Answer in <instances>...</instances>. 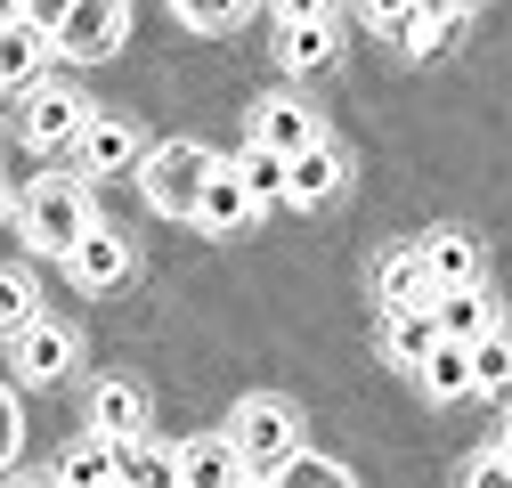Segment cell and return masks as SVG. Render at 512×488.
Returning <instances> with one entry per match:
<instances>
[{
	"label": "cell",
	"mask_w": 512,
	"mask_h": 488,
	"mask_svg": "<svg viewBox=\"0 0 512 488\" xmlns=\"http://www.w3.org/2000/svg\"><path fill=\"white\" fill-rule=\"evenodd\" d=\"M228 440H236L244 472H269V480H277V472L301 456V423H293V407H285V399H244Z\"/></svg>",
	"instance_id": "obj_3"
},
{
	"label": "cell",
	"mask_w": 512,
	"mask_h": 488,
	"mask_svg": "<svg viewBox=\"0 0 512 488\" xmlns=\"http://www.w3.org/2000/svg\"><path fill=\"white\" fill-rule=\"evenodd\" d=\"M252 212H261V204L244 196V179H236V163L220 155V171H212V188H204V204H196V220H204V228H244Z\"/></svg>",
	"instance_id": "obj_18"
},
{
	"label": "cell",
	"mask_w": 512,
	"mask_h": 488,
	"mask_svg": "<svg viewBox=\"0 0 512 488\" xmlns=\"http://www.w3.org/2000/svg\"><path fill=\"white\" fill-rule=\"evenodd\" d=\"M9 464H17V399L0 391V472H9Z\"/></svg>",
	"instance_id": "obj_32"
},
{
	"label": "cell",
	"mask_w": 512,
	"mask_h": 488,
	"mask_svg": "<svg viewBox=\"0 0 512 488\" xmlns=\"http://www.w3.org/2000/svg\"><path fill=\"white\" fill-rule=\"evenodd\" d=\"M269 488H350V472H342L334 456H293V464H285Z\"/></svg>",
	"instance_id": "obj_26"
},
{
	"label": "cell",
	"mask_w": 512,
	"mask_h": 488,
	"mask_svg": "<svg viewBox=\"0 0 512 488\" xmlns=\"http://www.w3.org/2000/svg\"><path fill=\"white\" fill-rule=\"evenodd\" d=\"M74 17V0H25V25H41L49 41H57V25Z\"/></svg>",
	"instance_id": "obj_30"
},
{
	"label": "cell",
	"mask_w": 512,
	"mask_h": 488,
	"mask_svg": "<svg viewBox=\"0 0 512 488\" xmlns=\"http://www.w3.org/2000/svg\"><path fill=\"white\" fill-rule=\"evenodd\" d=\"M57 480H66V488H122V448L90 432L82 448H66V464H57Z\"/></svg>",
	"instance_id": "obj_17"
},
{
	"label": "cell",
	"mask_w": 512,
	"mask_h": 488,
	"mask_svg": "<svg viewBox=\"0 0 512 488\" xmlns=\"http://www.w3.org/2000/svg\"><path fill=\"white\" fill-rule=\"evenodd\" d=\"M334 49H342L334 17H317V25H285V66H293V74H326V66H334Z\"/></svg>",
	"instance_id": "obj_21"
},
{
	"label": "cell",
	"mask_w": 512,
	"mask_h": 488,
	"mask_svg": "<svg viewBox=\"0 0 512 488\" xmlns=\"http://www.w3.org/2000/svg\"><path fill=\"white\" fill-rule=\"evenodd\" d=\"M374 293H382V310H431L439 301V285H431V269H423V253H391L382 261V277H374Z\"/></svg>",
	"instance_id": "obj_12"
},
{
	"label": "cell",
	"mask_w": 512,
	"mask_h": 488,
	"mask_svg": "<svg viewBox=\"0 0 512 488\" xmlns=\"http://www.w3.org/2000/svg\"><path fill=\"white\" fill-rule=\"evenodd\" d=\"M317 139H326V131H317V122H309V106L301 98H269L261 114H252V147H269V155H309Z\"/></svg>",
	"instance_id": "obj_7"
},
{
	"label": "cell",
	"mask_w": 512,
	"mask_h": 488,
	"mask_svg": "<svg viewBox=\"0 0 512 488\" xmlns=\"http://www.w3.org/2000/svg\"><path fill=\"white\" fill-rule=\"evenodd\" d=\"M122 488H179V448H122Z\"/></svg>",
	"instance_id": "obj_23"
},
{
	"label": "cell",
	"mask_w": 512,
	"mask_h": 488,
	"mask_svg": "<svg viewBox=\"0 0 512 488\" xmlns=\"http://www.w3.org/2000/svg\"><path fill=\"white\" fill-rule=\"evenodd\" d=\"M423 383H431V399H464L472 391V342H439L431 366H423Z\"/></svg>",
	"instance_id": "obj_22"
},
{
	"label": "cell",
	"mask_w": 512,
	"mask_h": 488,
	"mask_svg": "<svg viewBox=\"0 0 512 488\" xmlns=\"http://www.w3.org/2000/svg\"><path fill=\"white\" fill-rule=\"evenodd\" d=\"M496 456H504V464H512V415H504V432H496Z\"/></svg>",
	"instance_id": "obj_34"
},
{
	"label": "cell",
	"mask_w": 512,
	"mask_h": 488,
	"mask_svg": "<svg viewBox=\"0 0 512 488\" xmlns=\"http://www.w3.org/2000/svg\"><path fill=\"white\" fill-rule=\"evenodd\" d=\"M439 342H447V334H439L431 310H399V318H391V366H415V375H423Z\"/></svg>",
	"instance_id": "obj_20"
},
{
	"label": "cell",
	"mask_w": 512,
	"mask_h": 488,
	"mask_svg": "<svg viewBox=\"0 0 512 488\" xmlns=\"http://www.w3.org/2000/svg\"><path fill=\"white\" fill-rule=\"evenodd\" d=\"M326 196H342V155L317 139L309 155H293V179H285V204H326Z\"/></svg>",
	"instance_id": "obj_16"
},
{
	"label": "cell",
	"mask_w": 512,
	"mask_h": 488,
	"mask_svg": "<svg viewBox=\"0 0 512 488\" xmlns=\"http://www.w3.org/2000/svg\"><path fill=\"white\" fill-rule=\"evenodd\" d=\"M456 25H464V17H431V9H423L399 49H407V57H439V49H456Z\"/></svg>",
	"instance_id": "obj_27"
},
{
	"label": "cell",
	"mask_w": 512,
	"mask_h": 488,
	"mask_svg": "<svg viewBox=\"0 0 512 488\" xmlns=\"http://www.w3.org/2000/svg\"><path fill=\"white\" fill-rule=\"evenodd\" d=\"M228 163H236L244 196L261 204V212H269V204H285V179H293V163H285V155H269V147H244V155H228Z\"/></svg>",
	"instance_id": "obj_19"
},
{
	"label": "cell",
	"mask_w": 512,
	"mask_h": 488,
	"mask_svg": "<svg viewBox=\"0 0 512 488\" xmlns=\"http://www.w3.org/2000/svg\"><path fill=\"white\" fill-rule=\"evenodd\" d=\"M90 415H98V440H114V448H139V432H147V399H139V383H122V375L98 383Z\"/></svg>",
	"instance_id": "obj_9"
},
{
	"label": "cell",
	"mask_w": 512,
	"mask_h": 488,
	"mask_svg": "<svg viewBox=\"0 0 512 488\" xmlns=\"http://www.w3.org/2000/svg\"><path fill=\"white\" fill-rule=\"evenodd\" d=\"M472 391H496V399H512V342H504V334L472 342Z\"/></svg>",
	"instance_id": "obj_24"
},
{
	"label": "cell",
	"mask_w": 512,
	"mask_h": 488,
	"mask_svg": "<svg viewBox=\"0 0 512 488\" xmlns=\"http://www.w3.org/2000/svg\"><path fill=\"white\" fill-rule=\"evenodd\" d=\"M82 171H131V163H147L139 155V139H131V122H106V114H90V131H82Z\"/></svg>",
	"instance_id": "obj_15"
},
{
	"label": "cell",
	"mask_w": 512,
	"mask_h": 488,
	"mask_svg": "<svg viewBox=\"0 0 512 488\" xmlns=\"http://www.w3.org/2000/svg\"><path fill=\"white\" fill-rule=\"evenodd\" d=\"M212 171H220V155L187 147V139H163V147H147V163H139V188H147L155 212L196 220V204H204V188H212Z\"/></svg>",
	"instance_id": "obj_2"
},
{
	"label": "cell",
	"mask_w": 512,
	"mask_h": 488,
	"mask_svg": "<svg viewBox=\"0 0 512 488\" xmlns=\"http://www.w3.org/2000/svg\"><path fill=\"white\" fill-rule=\"evenodd\" d=\"M122 277H131V236L98 220V228L74 244V285H90V293H114Z\"/></svg>",
	"instance_id": "obj_8"
},
{
	"label": "cell",
	"mask_w": 512,
	"mask_h": 488,
	"mask_svg": "<svg viewBox=\"0 0 512 488\" xmlns=\"http://www.w3.org/2000/svg\"><path fill=\"white\" fill-rule=\"evenodd\" d=\"M41 66H49V33L41 25H0V90H33L41 82Z\"/></svg>",
	"instance_id": "obj_11"
},
{
	"label": "cell",
	"mask_w": 512,
	"mask_h": 488,
	"mask_svg": "<svg viewBox=\"0 0 512 488\" xmlns=\"http://www.w3.org/2000/svg\"><path fill=\"white\" fill-rule=\"evenodd\" d=\"M358 17H366V25H382L391 41H407V25L423 17V0H358Z\"/></svg>",
	"instance_id": "obj_28"
},
{
	"label": "cell",
	"mask_w": 512,
	"mask_h": 488,
	"mask_svg": "<svg viewBox=\"0 0 512 488\" xmlns=\"http://www.w3.org/2000/svg\"><path fill=\"white\" fill-rule=\"evenodd\" d=\"M415 253H423V269H431V285H439V293H456V285H472V277H480V244H472V236H456V228L423 236Z\"/></svg>",
	"instance_id": "obj_13"
},
{
	"label": "cell",
	"mask_w": 512,
	"mask_h": 488,
	"mask_svg": "<svg viewBox=\"0 0 512 488\" xmlns=\"http://www.w3.org/2000/svg\"><path fill=\"white\" fill-rule=\"evenodd\" d=\"M179 488H252V472H244L236 440L212 432V440H187L179 448Z\"/></svg>",
	"instance_id": "obj_6"
},
{
	"label": "cell",
	"mask_w": 512,
	"mask_h": 488,
	"mask_svg": "<svg viewBox=\"0 0 512 488\" xmlns=\"http://www.w3.org/2000/svg\"><path fill=\"white\" fill-rule=\"evenodd\" d=\"M82 131H90V114H82V98H74V90H25V139H33V147L74 155V147H82Z\"/></svg>",
	"instance_id": "obj_5"
},
{
	"label": "cell",
	"mask_w": 512,
	"mask_h": 488,
	"mask_svg": "<svg viewBox=\"0 0 512 488\" xmlns=\"http://www.w3.org/2000/svg\"><path fill=\"white\" fill-rule=\"evenodd\" d=\"M17 488H66V480H57V472H33V480H17Z\"/></svg>",
	"instance_id": "obj_35"
},
{
	"label": "cell",
	"mask_w": 512,
	"mask_h": 488,
	"mask_svg": "<svg viewBox=\"0 0 512 488\" xmlns=\"http://www.w3.org/2000/svg\"><path fill=\"white\" fill-rule=\"evenodd\" d=\"M464 488H512V464H504V456L488 448V456L472 464V480H464Z\"/></svg>",
	"instance_id": "obj_31"
},
{
	"label": "cell",
	"mask_w": 512,
	"mask_h": 488,
	"mask_svg": "<svg viewBox=\"0 0 512 488\" xmlns=\"http://www.w3.org/2000/svg\"><path fill=\"white\" fill-rule=\"evenodd\" d=\"M33 318H41V310H33V285H25V269H0V334L17 342Z\"/></svg>",
	"instance_id": "obj_25"
},
{
	"label": "cell",
	"mask_w": 512,
	"mask_h": 488,
	"mask_svg": "<svg viewBox=\"0 0 512 488\" xmlns=\"http://www.w3.org/2000/svg\"><path fill=\"white\" fill-rule=\"evenodd\" d=\"M25 17V0H0V25H17Z\"/></svg>",
	"instance_id": "obj_36"
},
{
	"label": "cell",
	"mask_w": 512,
	"mask_h": 488,
	"mask_svg": "<svg viewBox=\"0 0 512 488\" xmlns=\"http://www.w3.org/2000/svg\"><path fill=\"white\" fill-rule=\"evenodd\" d=\"M66 366H74V334H66V326L33 318V326L17 334V375H25V383H57Z\"/></svg>",
	"instance_id": "obj_10"
},
{
	"label": "cell",
	"mask_w": 512,
	"mask_h": 488,
	"mask_svg": "<svg viewBox=\"0 0 512 488\" xmlns=\"http://www.w3.org/2000/svg\"><path fill=\"white\" fill-rule=\"evenodd\" d=\"M277 17L285 25H317V17H334V0H277Z\"/></svg>",
	"instance_id": "obj_33"
},
{
	"label": "cell",
	"mask_w": 512,
	"mask_h": 488,
	"mask_svg": "<svg viewBox=\"0 0 512 488\" xmlns=\"http://www.w3.org/2000/svg\"><path fill=\"white\" fill-rule=\"evenodd\" d=\"M431 318H439V334H447V342H488V334H496V318H488V293H480V285L439 293V301H431Z\"/></svg>",
	"instance_id": "obj_14"
},
{
	"label": "cell",
	"mask_w": 512,
	"mask_h": 488,
	"mask_svg": "<svg viewBox=\"0 0 512 488\" xmlns=\"http://www.w3.org/2000/svg\"><path fill=\"white\" fill-rule=\"evenodd\" d=\"M171 9H179V25L220 33V25H236V17H244V0H171Z\"/></svg>",
	"instance_id": "obj_29"
},
{
	"label": "cell",
	"mask_w": 512,
	"mask_h": 488,
	"mask_svg": "<svg viewBox=\"0 0 512 488\" xmlns=\"http://www.w3.org/2000/svg\"><path fill=\"white\" fill-rule=\"evenodd\" d=\"M17 228H25L33 253L74 261V244L98 228V220H90V196H82V179H33L25 204H17Z\"/></svg>",
	"instance_id": "obj_1"
},
{
	"label": "cell",
	"mask_w": 512,
	"mask_h": 488,
	"mask_svg": "<svg viewBox=\"0 0 512 488\" xmlns=\"http://www.w3.org/2000/svg\"><path fill=\"white\" fill-rule=\"evenodd\" d=\"M122 33H131V0H74V17L57 25V49L74 66H98V57L122 49Z\"/></svg>",
	"instance_id": "obj_4"
}]
</instances>
